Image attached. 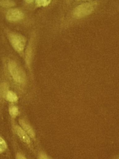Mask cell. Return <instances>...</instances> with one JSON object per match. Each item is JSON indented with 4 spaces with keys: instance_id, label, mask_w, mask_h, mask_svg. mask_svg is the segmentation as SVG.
I'll return each mask as SVG.
<instances>
[{
    "instance_id": "6da1fadb",
    "label": "cell",
    "mask_w": 119,
    "mask_h": 159,
    "mask_svg": "<svg viewBox=\"0 0 119 159\" xmlns=\"http://www.w3.org/2000/svg\"><path fill=\"white\" fill-rule=\"evenodd\" d=\"M8 70L13 79L19 83L26 81V75L24 71L15 61H10L8 63Z\"/></svg>"
},
{
    "instance_id": "7a4b0ae2",
    "label": "cell",
    "mask_w": 119,
    "mask_h": 159,
    "mask_svg": "<svg viewBox=\"0 0 119 159\" xmlns=\"http://www.w3.org/2000/svg\"><path fill=\"white\" fill-rule=\"evenodd\" d=\"M8 38L14 49L18 53H22L26 45L25 37L21 34L13 33L9 34Z\"/></svg>"
},
{
    "instance_id": "3957f363",
    "label": "cell",
    "mask_w": 119,
    "mask_h": 159,
    "mask_svg": "<svg viewBox=\"0 0 119 159\" xmlns=\"http://www.w3.org/2000/svg\"><path fill=\"white\" fill-rule=\"evenodd\" d=\"M96 6V3L88 2L82 4L77 7L74 11V16L76 17H84L93 12Z\"/></svg>"
},
{
    "instance_id": "277c9868",
    "label": "cell",
    "mask_w": 119,
    "mask_h": 159,
    "mask_svg": "<svg viewBox=\"0 0 119 159\" xmlns=\"http://www.w3.org/2000/svg\"><path fill=\"white\" fill-rule=\"evenodd\" d=\"M23 12L18 8H11L7 12V19L11 22L19 21L24 18Z\"/></svg>"
},
{
    "instance_id": "5b68a950",
    "label": "cell",
    "mask_w": 119,
    "mask_h": 159,
    "mask_svg": "<svg viewBox=\"0 0 119 159\" xmlns=\"http://www.w3.org/2000/svg\"><path fill=\"white\" fill-rule=\"evenodd\" d=\"M16 130L17 134L21 139V141L27 144H29L30 143V137L23 129H21L19 126H16Z\"/></svg>"
},
{
    "instance_id": "8992f818",
    "label": "cell",
    "mask_w": 119,
    "mask_h": 159,
    "mask_svg": "<svg viewBox=\"0 0 119 159\" xmlns=\"http://www.w3.org/2000/svg\"><path fill=\"white\" fill-rule=\"evenodd\" d=\"M19 123L22 127V129L26 132V133L29 136H30L31 138H34L35 137V133L30 125L26 123L23 120H20Z\"/></svg>"
},
{
    "instance_id": "52a82bcc",
    "label": "cell",
    "mask_w": 119,
    "mask_h": 159,
    "mask_svg": "<svg viewBox=\"0 0 119 159\" xmlns=\"http://www.w3.org/2000/svg\"><path fill=\"white\" fill-rule=\"evenodd\" d=\"M9 86L6 82H3L0 85V95L2 98H5L7 93L8 92Z\"/></svg>"
},
{
    "instance_id": "ba28073f",
    "label": "cell",
    "mask_w": 119,
    "mask_h": 159,
    "mask_svg": "<svg viewBox=\"0 0 119 159\" xmlns=\"http://www.w3.org/2000/svg\"><path fill=\"white\" fill-rule=\"evenodd\" d=\"M5 98L8 102H17L18 100V97L16 94L12 91H8L6 95Z\"/></svg>"
},
{
    "instance_id": "9c48e42d",
    "label": "cell",
    "mask_w": 119,
    "mask_h": 159,
    "mask_svg": "<svg viewBox=\"0 0 119 159\" xmlns=\"http://www.w3.org/2000/svg\"><path fill=\"white\" fill-rule=\"evenodd\" d=\"M15 5V2L12 0H0V6L2 7H12Z\"/></svg>"
},
{
    "instance_id": "30bf717a",
    "label": "cell",
    "mask_w": 119,
    "mask_h": 159,
    "mask_svg": "<svg viewBox=\"0 0 119 159\" xmlns=\"http://www.w3.org/2000/svg\"><path fill=\"white\" fill-rule=\"evenodd\" d=\"M32 57V48L31 47L27 48L26 53V62L28 66L30 64Z\"/></svg>"
},
{
    "instance_id": "8fae6325",
    "label": "cell",
    "mask_w": 119,
    "mask_h": 159,
    "mask_svg": "<svg viewBox=\"0 0 119 159\" xmlns=\"http://www.w3.org/2000/svg\"><path fill=\"white\" fill-rule=\"evenodd\" d=\"M51 1V0H35V4L38 7L47 6Z\"/></svg>"
},
{
    "instance_id": "7c38bea8",
    "label": "cell",
    "mask_w": 119,
    "mask_h": 159,
    "mask_svg": "<svg viewBox=\"0 0 119 159\" xmlns=\"http://www.w3.org/2000/svg\"><path fill=\"white\" fill-rule=\"evenodd\" d=\"M9 112L10 116L13 118H16L17 116H18L19 113L18 108L16 106H13L10 107L9 108Z\"/></svg>"
},
{
    "instance_id": "4fadbf2b",
    "label": "cell",
    "mask_w": 119,
    "mask_h": 159,
    "mask_svg": "<svg viewBox=\"0 0 119 159\" xmlns=\"http://www.w3.org/2000/svg\"><path fill=\"white\" fill-rule=\"evenodd\" d=\"M7 147L6 143L2 137H0V153L4 151Z\"/></svg>"
},
{
    "instance_id": "5bb4252c",
    "label": "cell",
    "mask_w": 119,
    "mask_h": 159,
    "mask_svg": "<svg viewBox=\"0 0 119 159\" xmlns=\"http://www.w3.org/2000/svg\"><path fill=\"white\" fill-rule=\"evenodd\" d=\"M39 159H50L48 158V157L46 155H45V154H43V153H42V154H40V156H39Z\"/></svg>"
},
{
    "instance_id": "9a60e30c",
    "label": "cell",
    "mask_w": 119,
    "mask_h": 159,
    "mask_svg": "<svg viewBox=\"0 0 119 159\" xmlns=\"http://www.w3.org/2000/svg\"><path fill=\"white\" fill-rule=\"evenodd\" d=\"M16 159H27L21 154H17L16 156Z\"/></svg>"
},
{
    "instance_id": "2e32d148",
    "label": "cell",
    "mask_w": 119,
    "mask_h": 159,
    "mask_svg": "<svg viewBox=\"0 0 119 159\" xmlns=\"http://www.w3.org/2000/svg\"><path fill=\"white\" fill-rule=\"evenodd\" d=\"M26 2L28 3H31L33 2L34 1V0H25Z\"/></svg>"
},
{
    "instance_id": "e0dca14e",
    "label": "cell",
    "mask_w": 119,
    "mask_h": 159,
    "mask_svg": "<svg viewBox=\"0 0 119 159\" xmlns=\"http://www.w3.org/2000/svg\"><path fill=\"white\" fill-rule=\"evenodd\" d=\"M84 1H85V0H84Z\"/></svg>"
}]
</instances>
